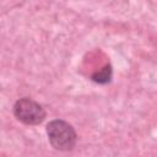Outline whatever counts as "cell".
Wrapping results in <instances>:
<instances>
[{"label":"cell","instance_id":"3","mask_svg":"<svg viewBox=\"0 0 157 157\" xmlns=\"http://www.w3.org/2000/svg\"><path fill=\"white\" fill-rule=\"evenodd\" d=\"M112 66L109 64H105L102 69H99L98 71L93 72L92 76H91V80L97 82V83H101V85H104V83H108L112 78Z\"/></svg>","mask_w":157,"mask_h":157},{"label":"cell","instance_id":"2","mask_svg":"<svg viewBox=\"0 0 157 157\" xmlns=\"http://www.w3.org/2000/svg\"><path fill=\"white\" fill-rule=\"evenodd\" d=\"M13 114L20 121L27 125H38L47 117V112L44 107L38 102L27 97L20 98L18 101L15 102Z\"/></svg>","mask_w":157,"mask_h":157},{"label":"cell","instance_id":"1","mask_svg":"<svg viewBox=\"0 0 157 157\" xmlns=\"http://www.w3.org/2000/svg\"><path fill=\"white\" fill-rule=\"evenodd\" d=\"M50 145L56 151H71L77 142V134L71 124L63 119H54L47 125Z\"/></svg>","mask_w":157,"mask_h":157}]
</instances>
